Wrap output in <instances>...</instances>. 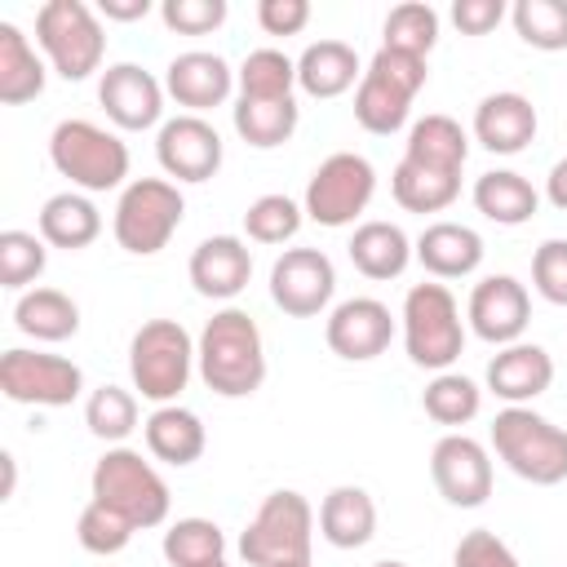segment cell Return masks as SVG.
<instances>
[{"label": "cell", "mask_w": 567, "mask_h": 567, "mask_svg": "<svg viewBox=\"0 0 567 567\" xmlns=\"http://www.w3.org/2000/svg\"><path fill=\"white\" fill-rule=\"evenodd\" d=\"M199 567H226V558H213V563H199Z\"/></svg>", "instance_id": "obj_53"}, {"label": "cell", "mask_w": 567, "mask_h": 567, "mask_svg": "<svg viewBox=\"0 0 567 567\" xmlns=\"http://www.w3.org/2000/svg\"><path fill=\"white\" fill-rule=\"evenodd\" d=\"M403 346L416 368L447 372L465 350L461 306L443 284H412L403 297Z\"/></svg>", "instance_id": "obj_5"}, {"label": "cell", "mask_w": 567, "mask_h": 567, "mask_svg": "<svg viewBox=\"0 0 567 567\" xmlns=\"http://www.w3.org/2000/svg\"><path fill=\"white\" fill-rule=\"evenodd\" d=\"M354 80H363V66L346 40H315L297 58V89L310 97H341Z\"/></svg>", "instance_id": "obj_25"}, {"label": "cell", "mask_w": 567, "mask_h": 567, "mask_svg": "<svg viewBox=\"0 0 567 567\" xmlns=\"http://www.w3.org/2000/svg\"><path fill=\"white\" fill-rule=\"evenodd\" d=\"M434 44H439V13H434L430 4L408 0V4H394V9L385 13V49L425 58Z\"/></svg>", "instance_id": "obj_40"}, {"label": "cell", "mask_w": 567, "mask_h": 567, "mask_svg": "<svg viewBox=\"0 0 567 567\" xmlns=\"http://www.w3.org/2000/svg\"><path fill=\"white\" fill-rule=\"evenodd\" d=\"M49 159L62 177H71V186L89 195L115 190L128 177V146L93 120H62L49 137Z\"/></svg>", "instance_id": "obj_9"}, {"label": "cell", "mask_w": 567, "mask_h": 567, "mask_svg": "<svg viewBox=\"0 0 567 567\" xmlns=\"http://www.w3.org/2000/svg\"><path fill=\"white\" fill-rule=\"evenodd\" d=\"M425 58H412V53H399V49H377V58L368 62L359 89H354V120L377 133V137H390L408 124V111H412V97L425 89Z\"/></svg>", "instance_id": "obj_3"}, {"label": "cell", "mask_w": 567, "mask_h": 567, "mask_svg": "<svg viewBox=\"0 0 567 567\" xmlns=\"http://www.w3.org/2000/svg\"><path fill=\"white\" fill-rule=\"evenodd\" d=\"M190 284L199 297H213V301H230L248 288L252 279V252L239 235H213L204 239L195 252H190V266H186Z\"/></svg>", "instance_id": "obj_21"}, {"label": "cell", "mask_w": 567, "mask_h": 567, "mask_svg": "<svg viewBox=\"0 0 567 567\" xmlns=\"http://www.w3.org/2000/svg\"><path fill=\"white\" fill-rule=\"evenodd\" d=\"M195 368H199L204 385L221 399L257 394L266 381V346H261L257 319L239 306L217 310L195 341Z\"/></svg>", "instance_id": "obj_1"}, {"label": "cell", "mask_w": 567, "mask_h": 567, "mask_svg": "<svg viewBox=\"0 0 567 567\" xmlns=\"http://www.w3.org/2000/svg\"><path fill=\"white\" fill-rule=\"evenodd\" d=\"M452 567H518V558H514V549H509L496 532L474 527V532H465V536L456 540Z\"/></svg>", "instance_id": "obj_46"}, {"label": "cell", "mask_w": 567, "mask_h": 567, "mask_svg": "<svg viewBox=\"0 0 567 567\" xmlns=\"http://www.w3.org/2000/svg\"><path fill=\"white\" fill-rule=\"evenodd\" d=\"M159 18L177 35H208L226 22V0H164Z\"/></svg>", "instance_id": "obj_44"}, {"label": "cell", "mask_w": 567, "mask_h": 567, "mask_svg": "<svg viewBox=\"0 0 567 567\" xmlns=\"http://www.w3.org/2000/svg\"><path fill=\"white\" fill-rule=\"evenodd\" d=\"M102 13L111 22H137L151 13V0H102Z\"/></svg>", "instance_id": "obj_49"}, {"label": "cell", "mask_w": 567, "mask_h": 567, "mask_svg": "<svg viewBox=\"0 0 567 567\" xmlns=\"http://www.w3.org/2000/svg\"><path fill=\"white\" fill-rule=\"evenodd\" d=\"M40 93H44V62L13 22H0V102L22 106Z\"/></svg>", "instance_id": "obj_32"}, {"label": "cell", "mask_w": 567, "mask_h": 567, "mask_svg": "<svg viewBox=\"0 0 567 567\" xmlns=\"http://www.w3.org/2000/svg\"><path fill=\"white\" fill-rule=\"evenodd\" d=\"M142 434H146L151 456L164 461V465H177V470H182V465H195V461L204 456V443H208L204 421H199L190 408H177V403L155 408V412L142 421Z\"/></svg>", "instance_id": "obj_24"}, {"label": "cell", "mask_w": 567, "mask_h": 567, "mask_svg": "<svg viewBox=\"0 0 567 567\" xmlns=\"http://www.w3.org/2000/svg\"><path fill=\"white\" fill-rule=\"evenodd\" d=\"M159 168L177 182H208L221 168V133L204 115H173L155 137Z\"/></svg>", "instance_id": "obj_15"}, {"label": "cell", "mask_w": 567, "mask_h": 567, "mask_svg": "<svg viewBox=\"0 0 567 567\" xmlns=\"http://www.w3.org/2000/svg\"><path fill=\"white\" fill-rule=\"evenodd\" d=\"M465 319H470L474 337H483L487 346H514L527 332L532 297L514 275H487V279L474 284Z\"/></svg>", "instance_id": "obj_16"}, {"label": "cell", "mask_w": 567, "mask_h": 567, "mask_svg": "<svg viewBox=\"0 0 567 567\" xmlns=\"http://www.w3.org/2000/svg\"><path fill=\"white\" fill-rule=\"evenodd\" d=\"M0 390L13 403H31V408H71L84 390V372L80 363L62 359V354H44V350H4L0 354Z\"/></svg>", "instance_id": "obj_12"}, {"label": "cell", "mask_w": 567, "mask_h": 567, "mask_svg": "<svg viewBox=\"0 0 567 567\" xmlns=\"http://www.w3.org/2000/svg\"><path fill=\"white\" fill-rule=\"evenodd\" d=\"M186 217V199L177 190V182H164V177H137L120 190V204H115V217H111V230H115V244L133 257H151L159 252L177 226Z\"/></svg>", "instance_id": "obj_10"}, {"label": "cell", "mask_w": 567, "mask_h": 567, "mask_svg": "<svg viewBox=\"0 0 567 567\" xmlns=\"http://www.w3.org/2000/svg\"><path fill=\"white\" fill-rule=\"evenodd\" d=\"M496 456L536 487H554L567 478V430L532 408H501L492 421Z\"/></svg>", "instance_id": "obj_2"}, {"label": "cell", "mask_w": 567, "mask_h": 567, "mask_svg": "<svg viewBox=\"0 0 567 567\" xmlns=\"http://www.w3.org/2000/svg\"><path fill=\"white\" fill-rule=\"evenodd\" d=\"M235 71L221 53H208V49H186L177 53L168 66H164V93L186 106V115H199V111H213L230 97L235 89Z\"/></svg>", "instance_id": "obj_19"}, {"label": "cell", "mask_w": 567, "mask_h": 567, "mask_svg": "<svg viewBox=\"0 0 567 567\" xmlns=\"http://www.w3.org/2000/svg\"><path fill=\"white\" fill-rule=\"evenodd\" d=\"M545 199H549L558 213H567V155L549 168V177H545Z\"/></svg>", "instance_id": "obj_50"}, {"label": "cell", "mask_w": 567, "mask_h": 567, "mask_svg": "<svg viewBox=\"0 0 567 567\" xmlns=\"http://www.w3.org/2000/svg\"><path fill=\"white\" fill-rule=\"evenodd\" d=\"M102 235V213L84 190H58L40 208V239L49 248L80 252Z\"/></svg>", "instance_id": "obj_26"}, {"label": "cell", "mask_w": 567, "mask_h": 567, "mask_svg": "<svg viewBox=\"0 0 567 567\" xmlns=\"http://www.w3.org/2000/svg\"><path fill=\"white\" fill-rule=\"evenodd\" d=\"M44 261H49V248L40 235L31 230H4L0 235V284L4 288H27L44 275Z\"/></svg>", "instance_id": "obj_42"}, {"label": "cell", "mask_w": 567, "mask_h": 567, "mask_svg": "<svg viewBox=\"0 0 567 567\" xmlns=\"http://www.w3.org/2000/svg\"><path fill=\"white\" fill-rule=\"evenodd\" d=\"M301 204L288 195H261L244 208V230L252 244H288L301 230Z\"/></svg>", "instance_id": "obj_41"}, {"label": "cell", "mask_w": 567, "mask_h": 567, "mask_svg": "<svg viewBox=\"0 0 567 567\" xmlns=\"http://www.w3.org/2000/svg\"><path fill=\"white\" fill-rule=\"evenodd\" d=\"M257 22L266 35H297L310 22V0H261Z\"/></svg>", "instance_id": "obj_47"}, {"label": "cell", "mask_w": 567, "mask_h": 567, "mask_svg": "<svg viewBox=\"0 0 567 567\" xmlns=\"http://www.w3.org/2000/svg\"><path fill=\"white\" fill-rule=\"evenodd\" d=\"M337 292L332 257L319 248H284L270 266V301L292 319H315Z\"/></svg>", "instance_id": "obj_13"}, {"label": "cell", "mask_w": 567, "mask_h": 567, "mask_svg": "<svg viewBox=\"0 0 567 567\" xmlns=\"http://www.w3.org/2000/svg\"><path fill=\"white\" fill-rule=\"evenodd\" d=\"M532 284L549 306H567V239H545L532 252Z\"/></svg>", "instance_id": "obj_45"}, {"label": "cell", "mask_w": 567, "mask_h": 567, "mask_svg": "<svg viewBox=\"0 0 567 567\" xmlns=\"http://www.w3.org/2000/svg\"><path fill=\"white\" fill-rule=\"evenodd\" d=\"M372 195H377V168L359 151H337L310 173L301 208L310 221L337 230V226H350L372 204Z\"/></svg>", "instance_id": "obj_11"}, {"label": "cell", "mask_w": 567, "mask_h": 567, "mask_svg": "<svg viewBox=\"0 0 567 567\" xmlns=\"http://www.w3.org/2000/svg\"><path fill=\"white\" fill-rule=\"evenodd\" d=\"M128 372L133 390L151 403H177L195 372V341L177 319H146L128 341Z\"/></svg>", "instance_id": "obj_4"}, {"label": "cell", "mask_w": 567, "mask_h": 567, "mask_svg": "<svg viewBox=\"0 0 567 567\" xmlns=\"http://www.w3.org/2000/svg\"><path fill=\"white\" fill-rule=\"evenodd\" d=\"M465 155H470V137L452 115H421L408 128V151H403L408 164H421L434 173H461Z\"/></svg>", "instance_id": "obj_29"}, {"label": "cell", "mask_w": 567, "mask_h": 567, "mask_svg": "<svg viewBox=\"0 0 567 567\" xmlns=\"http://www.w3.org/2000/svg\"><path fill=\"white\" fill-rule=\"evenodd\" d=\"M346 252H350L354 270L368 275V279H399L408 270V261L416 257L412 239L394 221H363V226H354Z\"/></svg>", "instance_id": "obj_28"}, {"label": "cell", "mask_w": 567, "mask_h": 567, "mask_svg": "<svg viewBox=\"0 0 567 567\" xmlns=\"http://www.w3.org/2000/svg\"><path fill=\"white\" fill-rule=\"evenodd\" d=\"M412 252L434 279H461L483 266V235L461 221H430L416 235Z\"/></svg>", "instance_id": "obj_23"}, {"label": "cell", "mask_w": 567, "mask_h": 567, "mask_svg": "<svg viewBox=\"0 0 567 567\" xmlns=\"http://www.w3.org/2000/svg\"><path fill=\"white\" fill-rule=\"evenodd\" d=\"M501 18H505V0H456L452 4V22L461 35H487Z\"/></svg>", "instance_id": "obj_48"}, {"label": "cell", "mask_w": 567, "mask_h": 567, "mask_svg": "<svg viewBox=\"0 0 567 567\" xmlns=\"http://www.w3.org/2000/svg\"><path fill=\"white\" fill-rule=\"evenodd\" d=\"M97 102L115 128L142 133L164 115V84L137 62H115L97 80Z\"/></svg>", "instance_id": "obj_17"}, {"label": "cell", "mask_w": 567, "mask_h": 567, "mask_svg": "<svg viewBox=\"0 0 567 567\" xmlns=\"http://www.w3.org/2000/svg\"><path fill=\"white\" fill-rule=\"evenodd\" d=\"M372 567H408V563H399V558H381V563H372Z\"/></svg>", "instance_id": "obj_52"}, {"label": "cell", "mask_w": 567, "mask_h": 567, "mask_svg": "<svg viewBox=\"0 0 567 567\" xmlns=\"http://www.w3.org/2000/svg\"><path fill=\"white\" fill-rule=\"evenodd\" d=\"M13 323L35 341H66L80 332V306L62 288H31L18 297Z\"/></svg>", "instance_id": "obj_31"}, {"label": "cell", "mask_w": 567, "mask_h": 567, "mask_svg": "<svg viewBox=\"0 0 567 567\" xmlns=\"http://www.w3.org/2000/svg\"><path fill=\"white\" fill-rule=\"evenodd\" d=\"M226 554V536L213 518H177L164 532V558L173 567H199Z\"/></svg>", "instance_id": "obj_39"}, {"label": "cell", "mask_w": 567, "mask_h": 567, "mask_svg": "<svg viewBox=\"0 0 567 567\" xmlns=\"http://www.w3.org/2000/svg\"><path fill=\"white\" fill-rule=\"evenodd\" d=\"M35 44L62 80H89L102 66L106 31L84 0H44L35 13Z\"/></svg>", "instance_id": "obj_8"}, {"label": "cell", "mask_w": 567, "mask_h": 567, "mask_svg": "<svg viewBox=\"0 0 567 567\" xmlns=\"http://www.w3.org/2000/svg\"><path fill=\"white\" fill-rule=\"evenodd\" d=\"M315 540V509L301 492L279 487L270 492L252 523L239 536V554L248 567H279V563H306Z\"/></svg>", "instance_id": "obj_7"}, {"label": "cell", "mask_w": 567, "mask_h": 567, "mask_svg": "<svg viewBox=\"0 0 567 567\" xmlns=\"http://www.w3.org/2000/svg\"><path fill=\"white\" fill-rule=\"evenodd\" d=\"M235 80H239V97H266V102L270 97H292V89H297V62L288 53H279V49H252L239 62Z\"/></svg>", "instance_id": "obj_36"}, {"label": "cell", "mask_w": 567, "mask_h": 567, "mask_svg": "<svg viewBox=\"0 0 567 567\" xmlns=\"http://www.w3.org/2000/svg\"><path fill=\"white\" fill-rule=\"evenodd\" d=\"M279 567H315V563H310V558H306V563H279Z\"/></svg>", "instance_id": "obj_54"}, {"label": "cell", "mask_w": 567, "mask_h": 567, "mask_svg": "<svg viewBox=\"0 0 567 567\" xmlns=\"http://www.w3.org/2000/svg\"><path fill=\"white\" fill-rule=\"evenodd\" d=\"M133 523L120 514V509H111V505H102V501H89L84 509H80V523H75V540L89 549V554H120L128 540H133Z\"/></svg>", "instance_id": "obj_43"}, {"label": "cell", "mask_w": 567, "mask_h": 567, "mask_svg": "<svg viewBox=\"0 0 567 567\" xmlns=\"http://www.w3.org/2000/svg\"><path fill=\"white\" fill-rule=\"evenodd\" d=\"M514 31L523 44L540 49V53H558L567 49V0H518L509 9Z\"/></svg>", "instance_id": "obj_38"}, {"label": "cell", "mask_w": 567, "mask_h": 567, "mask_svg": "<svg viewBox=\"0 0 567 567\" xmlns=\"http://www.w3.org/2000/svg\"><path fill=\"white\" fill-rule=\"evenodd\" d=\"M474 208L496 226H523L536 217L540 195L536 186L514 168H492L474 182Z\"/></svg>", "instance_id": "obj_30"}, {"label": "cell", "mask_w": 567, "mask_h": 567, "mask_svg": "<svg viewBox=\"0 0 567 567\" xmlns=\"http://www.w3.org/2000/svg\"><path fill=\"white\" fill-rule=\"evenodd\" d=\"M390 190H394L399 208H408V213H443L461 195V173H434V168L399 159L390 173Z\"/></svg>", "instance_id": "obj_34"}, {"label": "cell", "mask_w": 567, "mask_h": 567, "mask_svg": "<svg viewBox=\"0 0 567 567\" xmlns=\"http://www.w3.org/2000/svg\"><path fill=\"white\" fill-rule=\"evenodd\" d=\"M84 425H89L93 439L120 447L137 430V399L128 390H120V385H97L89 394V403H84Z\"/></svg>", "instance_id": "obj_37"}, {"label": "cell", "mask_w": 567, "mask_h": 567, "mask_svg": "<svg viewBox=\"0 0 567 567\" xmlns=\"http://www.w3.org/2000/svg\"><path fill=\"white\" fill-rule=\"evenodd\" d=\"M297 120H301L297 97H270V102L266 97H239L235 102V133L257 151L284 146L297 133Z\"/></svg>", "instance_id": "obj_33"}, {"label": "cell", "mask_w": 567, "mask_h": 567, "mask_svg": "<svg viewBox=\"0 0 567 567\" xmlns=\"http://www.w3.org/2000/svg\"><path fill=\"white\" fill-rule=\"evenodd\" d=\"M0 461H4V496H13V456L4 452Z\"/></svg>", "instance_id": "obj_51"}, {"label": "cell", "mask_w": 567, "mask_h": 567, "mask_svg": "<svg viewBox=\"0 0 567 567\" xmlns=\"http://www.w3.org/2000/svg\"><path fill=\"white\" fill-rule=\"evenodd\" d=\"M93 501L120 509L133 527H159L168 518V483L159 478V470L151 461H142V452L133 447H106L93 465Z\"/></svg>", "instance_id": "obj_6"}, {"label": "cell", "mask_w": 567, "mask_h": 567, "mask_svg": "<svg viewBox=\"0 0 567 567\" xmlns=\"http://www.w3.org/2000/svg\"><path fill=\"white\" fill-rule=\"evenodd\" d=\"M377 532V505L363 487L354 483H341L323 496L319 505V536L332 545V549H359L368 545Z\"/></svg>", "instance_id": "obj_27"}, {"label": "cell", "mask_w": 567, "mask_h": 567, "mask_svg": "<svg viewBox=\"0 0 567 567\" xmlns=\"http://www.w3.org/2000/svg\"><path fill=\"white\" fill-rule=\"evenodd\" d=\"M536 137V106L523 93H487L474 106V142L492 155H518Z\"/></svg>", "instance_id": "obj_22"}, {"label": "cell", "mask_w": 567, "mask_h": 567, "mask_svg": "<svg viewBox=\"0 0 567 567\" xmlns=\"http://www.w3.org/2000/svg\"><path fill=\"white\" fill-rule=\"evenodd\" d=\"M430 478L456 509H474L492 496V456L470 434H443L430 452Z\"/></svg>", "instance_id": "obj_14"}, {"label": "cell", "mask_w": 567, "mask_h": 567, "mask_svg": "<svg viewBox=\"0 0 567 567\" xmlns=\"http://www.w3.org/2000/svg\"><path fill=\"white\" fill-rule=\"evenodd\" d=\"M421 408L439 425H470L483 408V390L461 372H434V381L421 394Z\"/></svg>", "instance_id": "obj_35"}, {"label": "cell", "mask_w": 567, "mask_h": 567, "mask_svg": "<svg viewBox=\"0 0 567 567\" xmlns=\"http://www.w3.org/2000/svg\"><path fill=\"white\" fill-rule=\"evenodd\" d=\"M323 337H328V350L337 359H350V363H368L377 354H385V346L394 341V315L385 301L377 297H350L341 301L328 323H323Z\"/></svg>", "instance_id": "obj_18"}, {"label": "cell", "mask_w": 567, "mask_h": 567, "mask_svg": "<svg viewBox=\"0 0 567 567\" xmlns=\"http://www.w3.org/2000/svg\"><path fill=\"white\" fill-rule=\"evenodd\" d=\"M554 385V359L545 346L536 341H514L501 346L487 363V390L496 399H505V408H527L532 399H540Z\"/></svg>", "instance_id": "obj_20"}]
</instances>
